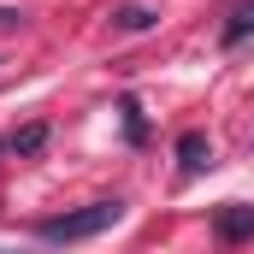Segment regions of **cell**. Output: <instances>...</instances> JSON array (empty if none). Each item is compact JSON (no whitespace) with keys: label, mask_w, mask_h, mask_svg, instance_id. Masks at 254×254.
Segmentation results:
<instances>
[{"label":"cell","mask_w":254,"mask_h":254,"mask_svg":"<svg viewBox=\"0 0 254 254\" xmlns=\"http://www.w3.org/2000/svg\"><path fill=\"white\" fill-rule=\"evenodd\" d=\"M213 237H219L225 249L249 243V237H254V207H249V201H225V207H213Z\"/></svg>","instance_id":"2"},{"label":"cell","mask_w":254,"mask_h":254,"mask_svg":"<svg viewBox=\"0 0 254 254\" xmlns=\"http://www.w3.org/2000/svg\"><path fill=\"white\" fill-rule=\"evenodd\" d=\"M24 24V12H12V6H0V30H18Z\"/></svg>","instance_id":"8"},{"label":"cell","mask_w":254,"mask_h":254,"mask_svg":"<svg viewBox=\"0 0 254 254\" xmlns=\"http://www.w3.org/2000/svg\"><path fill=\"white\" fill-rule=\"evenodd\" d=\"M154 24H160V12L142 6V0H130V6L113 12V30H125V36H142V30H154Z\"/></svg>","instance_id":"6"},{"label":"cell","mask_w":254,"mask_h":254,"mask_svg":"<svg viewBox=\"0 0 254 254\" xmlns=\"http://www.w3.org/2000/svg\"><path fill=\"white\" fill-rule=\"evenodd\" d=\"M119 219H125V201L113 195V201H89V207H71V213L42 219V225H36V237H42V243H83V237L113 231Z\"/></svg>","instance_id":"1"},{"label":"cell","mask_w":254,"mask_h":254,"mask_svg":"<svg viewBox=\"0 0 254 254\" xmlns=\"http://www.w3.org/2000/svg\"><path fill=\"white\" fill-rule=\"evenodd\" d=\"M0 254H6V249H0Z\"/></svg>","instance_id":"9"},{"label":"cell","mask_w":254,"mask_h":254,"mask_svg":"<svg viewBox=\"0 0 254 254\" xmlns=\"http://www.w3.org/2000/svg\"><path fill=\"white\" fill-rule=\"evenodd\" d=\"M178 166H184V178H195V172L213 166V136L207 130H184L178 136Z\"/></svg>","instance_id":"3"},{"label":"cell","mask_w":254,"mask_h":254,"mask_svg":"<svg viewBox=\"0 0 254 254\" xmlns=\"http://www.w3.org/2000/svg\"><path fill=\"white\" fill-rule=\"evenodd\" d=\"M48 136H54V125H48V119H30V125H18L12 136H6V154L30 160V154H42V148H48Z\"/></svg>","instance_id":"4"},{"label":"cell","mask_w":254,"mask_h":254,"mask_svg":"<svg viewBox=\"0 0 254 254\" xmlns=\"http://www.w3.org/2000/svg\"><path fill=\"white\" fill-rule=\"evenodd\" d=\"M119 113H125V142H130V148H142V142H148V113H142V101L125 95V101H119Z\"/></svg>","instance_id":"7"},{"label":"cell","mask_w":254,"mask_h":254,"mask_svg":"<svg viewBox=\"0 0 254 254\" xmlns=\"http://www.w3.org/2000/svg\"><path fill=\"white\" fill-rule=\"evenodd\" d=\"M249 36H254V0H237L231 18L219 24V48H243Z\"/></svg>","instance_id":"5"}]
</instances>
